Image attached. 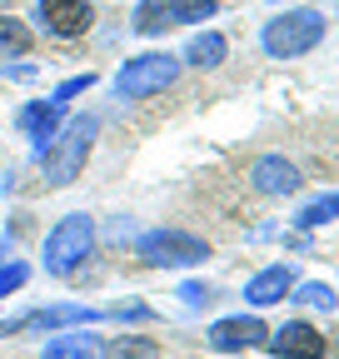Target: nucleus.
I'll list each match as a JSON object with an SVG mask.
<instances>
[{"label": "nucleus", "instance_id": "1", "mask_svg": "<svg viewBox=\"0 0 339 359\" xmlns=\"http://www.w3.org/2000/svg\"><path fill=\"white\" fill-rule=\"evenodd\" d=\"M95 130H100V120L95 115H80V120H70V125H60V135L40 150V165H46V180L60 190V185H70V180L85 170V160H90V145H95Z\"/></svg>", "mask_w": 339, "mask_h": 359}, {"label": "nucleus", "instance_id": "2", "mask_svg": "<svg viewBox=\"0 0 339 359\" xmlns=\"http://www.w3.org/2000/svg\"><path fill=\"white\" fill-rule=\"evenodd\" d=\"M90 250H95V219L90 215H65L46 235V275L70 280L75 269L90 259Z\"/></svg>", "mask_w": 339, "mask_h": 359}, {"label": "nucleus", "instance_id": "3", "mask_svg": "<svg viewBox=\"0 0 339 359\" xmlns=\"http://www.w3.org/2000/svg\"><path fill=\"white\" fill-rule=\"evenodd\" d=\"M319 40H324V15H319V11H284V15H279V20H270V25H265V35H260L265 55H275V60L310 55Z\"/></svg>", "mask_w": 339, "mask_h": 359}, {"label": "nucleus", "instance_id": "4", "mask_svg": "<svg viewBox=\"0 0 339 359\" xmlns=\"http://www.w3.org/2000/svg\"><path fill=\"white\" fill-rule=\"evenodd\" d=\"M180 80V60L175 55H135L125 60V70L115 75V95L120 100H145V95H160Z\"/></svg>", "mask_w": 339, "mask_h": 359}, {"label": "nucleus", "instance_id": "5", "mask_svg": "<svg viewBox=\"0 0 339 359\" xmlns=\"http://www.w3.org/2000/svg\"><path fill=\"white\" fill-rule=\"evenodd\" d=\"M135 255L145 264H155V269H190V264L209 259V245L185 235V230H150V235H140Z\"/></svg>", "mask_w": 339, "mask_h": 359}, {"label": "nucleus", "instance_id": "6", "mask_svg": "<svg viewBox=\"0 0 339 359\" xmlns=\"http://www.w3.org/2000/svg\"><path fill=\"white\" fill-rule=\"evenodd\" d=\"M35 20L55 40H75L95 25V6L90 0H35Z\"/></svg>", "mask_w": 339, "mask_h": 359}, {"label": "nucleus", "instance_id": "7", "mask_svg": "<svg viewBox=\"0 0 339 359\" xmlns=\"http://www.w3.org/2000/svg\"><path fill=\"white\" fill-rule=\"evenodd\" d=\"M265 344H270L275 359H324V334L314 325H305V320H294V325L265 334Z\"/></svg>", "mask_w": 339, "mask_h": 359}, {"label": "nucleus", "instance_id": "8", "mask_svg": "<svg viewBox=\"0 0 339 359\" xmlns=\"http://www.w3.org/2000/svg\"><path fill=\"white\" fill-rule=\"evenodd\" d=\"M265 334H270V330L254 320V314H235V320H220L205 339H209V349H215V354H244V349H254V344H265Z\"/></svg>", "mask_w": 339, "mask_h": 359}, {"label": "nucleus", "instance_id": "9", "mask_svg": "<svg viewBox=\"0 0 339 359\" xmlns=\"http://www.w3.org/2000/svg\"><path fill=\"white\" fill-rule=\"evenodd\" d=\"M249 185L260 190V195H270V200H279V195H294V190H300V170H294L289 160H279V155H265V160H254Z\"/></svg>", "mask_w": 339, "mask_h": 359}, {"label": "nucleus", "instance_id": "10", "mask_svg": "<svg viewBox=\"0 0 339 359\" xmlns=\"http://www.w3.org/2000/svg\"><path fill=\"white\" fill-rule=\"evenodd\" d=\"M85 320H100V314L85 309V304H60V309H35V314H25V320L0 325V334H15V330H55V325H85Z\"/></svg>", "mask_w": 339, "mask_h": 359}, {"label": "nucleus", "instance_id": "11", "mask_svg": "<svg viewBox=\"0 0 339 359\" xmlns=\"http://www.w3.org/2000/svg\"><path fill=\"white\" fill-rule=\"evenodd\" d=\"M60 120H65V105H60V100H40V105H25V110H20V130L30 135L40 150L60 135Z\"/></svg>", "mask_w": 339, "mask_h": 359}, {"label": "nucleus", "instance_id": "12", "mask_svg": "<svg viewBox=\"0 0 339 359\" xmlns=\"http://www.w3.org/2000/svg\"><path fill=\"white\" fill-rule=\"evenodd\" d=\"M289 290H294V275H289V264H270V269H260V275H254V280L244 285V299L265 309V304H279Z\"/></svg>", "mask_w": 339, "mask_h": 359}, {"label": "nucleus", "instance_id": "13", "mask_svg": "<svg viewBox=\"0 0 339 359\" xmlns=\"http://www.w3.org/2000/svg\"><path fill=\"white\" fill-rule=\"evenodd\" d=\"M40 359H100V344H95V334L75 330V334H60V339H50L46 349H40Z\"/></svg>", "mask_w": 339, "mask_h": 359}, {"label": "nucleus", "instance_id": "14", "mask_svg": "<svg viewBox=\"0 0 339 359\" xmlns=\"http://www.w3.org/2000/svg\"><path fill=\"white\" fill-rule=\"evenodd\" d=\"M225 50H230V45H225V35H220V30H200V35L185 45V60H190V65H200V70H215V65L225 60Z\"/></svg>", "mask_w": 339, "mask_h": 359}, {"label": "nucleus", "instance_id": "15", "mask_svg": "<svg viewBox=\"0 0 339 359\" xmlns=\"http://www.w3.org/2000/svg\"><path fill=\"white\" fill-rule=\"evenodd\" d=\"M100 359H160V344L145 334H120L100 349Z\"/></svg>", "mask_w": 339, "mask_h": 359}, {"label": "nucleus", "instance_id": "16", "mask_svg": "<svg viewBox=\"0 0 339 359\" xmlns=\"http://www.w3.org/2000/svg\"><path fill=\"white\" fill-rule=\"evenodd\" d=\"M30 45H35V35H30L25 20L0 15V60H6V55H30Z\"/></svg>", "mask_w": 339, "mask_h": 359}, {"label": "nucleus", "instance_id": "17", "mask_svg": "<svg viewBox=\"0 0 339 359\" xmlns=\"http://www.w3.org/2000/svg\"><path fill=\"white\" fill-rule=\"evenodd\" d=\"M165 25H175V15H170V0H140L135 30H140V35H165Z\"/></svg>", "mask_w": 339, "mask_h": 359}, {"label": "nucleus", "instance_id": "18", "mask_svg": "<svg viewBox=\"0 0 339 359\" xmlns=\"http://www.w3.org/2000/svg\"><path fill=\"white\" fill-rule=\"evenodd\" d=\"M329 219H339V190H334V195L310 200L300 215H294V224H300V230H319V224H329Z\"/></svg>", "mask_w": 339, "mask_h": 359}, {"label": "nucleus", "instance_id": "19", "mask_svg": "<svg viewBox=\"0 0 339 359\" xmlns=\"http://www.w3.org/2000/svg\"><path fill=\"white\" fill-rule=\"evenodd\" d=\"M220 11V0H170V15H175V20H209V15H215Z\"/></svg>", "mask_w": 339, "mask_h": 359}, {"label": "nucleus", "instance_id": "20", "mask_svg": "<svg viewBox=\"0 0 339 359\" xmlns=\"http://www.w3.org/2000/svg\"><path fill=\"white\" fill-rule=\"evenodd\" d=\"M294 299L310 304V309H334V304H339V299H334V290H329V285H319V280H314V285H300V290H294Z\"/></svg>", "mask_w": 339, "mask_h": 359}, {"label": "nucleus", "instance_id": "21", "mask_svg": "<svg viewBox=\"0 0 339 359\" xmlns=\"http://www.w3.org/2000/svg\"><path fill=\"white\" fill-rule=\"evenodd\" d=\"M25 280H30V269H25V264H0V299L15 294Z\"/></svg>", "mask_w": 339, "mask_h": 359}, {"label": "nucleus", "instance_id": "22", "mask_svg": "<svg viewBox=\"0 0 339 359\" xmlns=\"http://www.w3.org/2000/svg\"><path fill=\"white\" fill-rule=\"evenodd\" d=\"M90 85H95V75H75V80H65V85H60V90H55V100H60V105H65V100H70V95H80V90H90Z\"/></svg>", "mask_w": 339, "mask_h": 359}, {"label": "nucleus", "instance_id": "23", "mask_svg": "<svg viewBox=\"0 0 339 359\" xmlns=\"http://www.w3.org/2000/svg\"><path fill=\"white\" fill-rule=\"evenodd\" d=\"M180 294H185V299H190V304H209V290H205V285H185V290H180Z\"/></svg>", "mask_w": 339, "mask_h": 359}]
</instances>
